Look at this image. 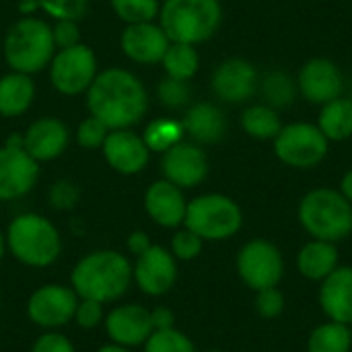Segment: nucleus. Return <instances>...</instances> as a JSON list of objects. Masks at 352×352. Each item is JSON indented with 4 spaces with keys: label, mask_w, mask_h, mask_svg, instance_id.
Here are the masks:
<instances>
[{
    "label": "nucleus",
    "mask_w": 352,
    "mask_h": 352,
    "mask_svg": "<svg viewBox=\"0 0 352 352\" xmlns=\"http://www.w3.org/2000/svg\"><path fill=\"white\" fill-rule=\"evenodd\" d=\"M87 105L91 116L109 130H122L142 120L148 109V97L144 85L132 72L107 68L97 72L87 89Z\"/></svg>",
    "instance_id": "1"
},
{
    "label": "nucleus",
    "mask_w": 352,
    "mask_h": 352,
    "mask_svg": "<svg viewBox=\"0 0 352 352\" xmlns=\"http://www.w3.org/2000/svg\"><path fill=\"white\" fill-rule=\"evenodd\" d=\"M68 285L80 299L118 303L132 289V258L118 250H93L76 260Z\"/></svg>",
    "instance_id": "2"
},
{
    "label": "nucleus",
    "mask_w": 352,
    "mask_h": 352,
    "mask_svg": "<svg viewBox=\"0 0 352 352\" xmlns=\"http://www.w3.org/2000/svg\"><path fill=\"white\" fill-rule=\"evenodd\" d=\"M6 252L25 268L43 270L54 266L64 250L58 227L43 214L23 212L16 214L6 231Z\"/></svg>",
    "instance_id": "3"
},
{
    "label": "nucleus",
    "mask_w": 352,
    "mask_h": 352,
    "mask_svg": "<svg viewBox=\"0 0 352 352\" xmlns=\"http://www.w3.org/2000/svg\"><path fill=\"white\" fill-rule=\"evenodd\" d=\"M297 221L311 239L340 243L352 235V204L336 188H314L299 200Z\"/></svg>",
    "instance_id": "4"
},
{
    "label": "nucleus",
    "mask_w": 352,
    "mask_h": 352,
    "mask_svg": "<svg viewBox=\"0 0 352 352\" xmlns=\"http://www.w3.org/2000/svg\"><path fill=\"white\" fill-rule=\"evenodd\" d=\"M221 23V0H165L159 10V25L175 43H204L219 31Z\"/></svg>",
    "instance_id": "5"
},
{
    "label": "nucleus",
    "mask_w": 352,
    "mask_h": 352,
    "mask_svg": "<svg viewBox=\"0 0 352 352\" xmlns=\"http://www.w3.org/2000/svg\"><path fill=\"white\" fill-rule=\"evenodd\" d=\"M184 227L202 237L204 243L229 241L243 227V210L227 194H200L188 200Z\"/></svg>",
    "instance_id": "6"
},
{
    "label": "nucleus",
    "mask_w": 352,
    "mask_h": 352,
    "mask_svg": "<svg viewBox=\"0 0 352 352\" xmlns=\"http://www.w3.org/2000/svg\"><path fill=\"white\" fill-rule=\"evenodd\" d=\"M56 54L52 27L35 16L19 19L4 37V58L14 72L43 70Z\"/></svg>",
    "instance_id": "7"
},
{
    "label": "nucleus",
    "mask_w": 352,
    "mask_h": 352,
    "mask_svg": "<svg viewBox=\"0 0 352 352\" xmlns=\"http://www.w3.org/2000/svg\"><path fill=\"white\" fill-rule=\"evenodd\" d=\"M285 256L276 243L264 237L245 241L235 256V272L239 280L254 293L278 287L285 278Z\"/></svg>",
    "instance_id": "8"
},
{
    "label": "nucleus",
    "mask_w": 352,
    "mask_h": 352,
    "mask_svg": "<svg viewBox=\"0 0 352 352\" xmlns=\"http://www.w3.org/2000/svg\"><path fill=\"white\" fill-rule=\"evenodd\" d=\"M272 142L276 159L291 169H314L330 151V140L322 134L318 124L309 122L283 126Z\"/></svg>",
    "instance_id": "9"
},
{
    "label": "nucleus",
    "mask_w": 352,
    "mask_h": 352,
    "mask_svg": "<svg viewBox=\"0 0 352 352\" xmlns=\"http://www.w3.org/2000/svg\"><path fill=\"white\" fill-rule=\"evenodd\" d=\"M78 295L70 285L45 283L31 291L25 301V316L31 326L41 332L62 330L72 324L78 305Z\"/></svg>",
    "instance_id": "10"
},
{
    "label": "nucleus",
    "mask_w": 352,
    "mask_h": 352,
    "mask_svg": "<svg viewBox=\"0 0 352 352\" xmlns=\"http://www.w3.org/2000/svg\"><path fill=\"white\" fill-rule=\"evenodd\" d=\"M179 278V262L169 248L153 243L144 254L132 262V285L151 299L169 295Z\"/></svg>",
    "instance_id": "11"
},
{
    "label": "nucleus",
    "mask_w": 352,
    "mask_h": 352,
    "mask_svg": "<svg viewBox=\"0 0 352 352\" xmlns=\"http://www.w3.org/2000/svg\"><path fill=\"white\" fill-rule=\"evenodd\" d=\"M97 76V58L85 43L58 50L50 62L52 85L62 95H78L91 87Z\"/></svg>",
    "instance_id": "12"
},
{
    "label": "nucleus",
    "mask_w": 352,
    "mask_h": 352,
    "mask_svg": "<svg viewBox=\"0 0 352 352\" xmlns=\"http://www.w3.org/2000/svg\"><path fill=\"white\" fill-rule=\"evenodd\" d=\"M103 330L109 342L126 349H142L153 334L151 309L142 303H113L103 320Z\"/></svg>",
    "instance_id": "13"
},
{
    "label": "nucleus",
    "mask_w": 352,
    "mask_h": 352,
    "mask_svg": "<svg viewBox=\"0 0 352 352\" xmlns=\"http://www.w3.org/2000/svg\"><path fill=\"white\" fill-rule=\"evenodd\" d=\"M297 89L309 103L322 107L342 97L344 76L336 62L328 58H311L297 74Z\"/></svg>",
    "instance_id": "14"
},
{
    "label": "nucleus",
    "mask_w": 352,
    "mask_h": 352,
    "mask_svg": "<svg viewBox=\"0 0 352 352\" xmlns=\"http://www.w3.org/2000/svg\"><path fill=\"white\" fill-rule=\"evenodd\" d=\"M161 171L167 182L182 190L198 188L208 175V159L198 144L182 140L163 153Z\"/></svg>",
    "instance_id": "15"
},
{
    "label": "nucleus",
    "mask_w": 352,
    "mask_h": 352,
    "mask_svg": "<svg viewBox=\"0 0 352 352\" xmlns=\"http://www.w3.org/2000/svg\"><path fill=\"white\" fill-rule=\"evenodd\" d=\"M39 177V163L19 146L0 148V202L27 196Z\"/></svg>",
    "instance_id": "16"
},
{
    "label": "nucleus",
    "mask_w": 352,
    "mask_h": 352,
    "mask_svg": "<svg viewBox=\"0 0 352 352\" xmlns=\"http://www.w3.org/2000/svg\"><path fill=\"white\" fill-rule=\"evenodd\" d=\"M260 85L256 66L243 58L221 62L212 74V91L225 103H243L254 97Z\"/></svg>",
    "instance_id": "17"
},
{
    "label": "nucleus",
    "mask_w": 352,
    "mask_h": 352,
    "mask_svg": "<svg viewBox=\"0 0 352 352\" xmlns=\"http://www.w3.org/2000/svg\"><path fill=\"white\" fill-rule=\"evenodd\" d=\"M142 204H144V212L157 227L171 229V231L184 227L188 200L184 196V190L167 182L165 177L153 182L146 188Z\"/></svg>",
    "instance_id": "18"
},
{
    "label": "nucleus",
    "mask_w": 352,
    "mask_h": 352,
    "mask_svg": "<svg viewBox=\"0 0 352 352\" xmlns=\"http://www.w3.org/2000/svg\"><path fill=\"white\" fill-rule=\"evenodd\" d=\"M101 148L107 165L122 175H136L148 165L151 151L144 138L130 132L128 128L109 130Z\"/></svg>",
    "instance_id": "19"
},
{
    "label": "nucleus",
    "mask_w": 352,
    "mask_h": 352,
    "mask_svg": "<svg viewBox=\"0 0 352 352\" xmlns=\"http://www.w3.org/2000/svg\"><path fill=\"white\" fill-rule=\"evenodd\" d=\"M318 303L326 320L352 326V266L340 264L320 283Z\"/></svg>",
    "instance_id": "20"
},
{
    "label": "nucleus",
    "mask_w": 352,
    "mask_h": 352,
    "mask_svg": "<svg viewBox=\"0 0 352 352\" xmlns=\"http://www.w3.org/2000/svg\"><path fill=\"white\" fill-rule=\"evenodd\" d=\"M169 37L165 35L161 25L151 23H136L128 25L126 31L122 33V50L124 54L138 62V64H157L163 60L167 47H169Z\"/></svg>",
    "instance_id": "21"
},
{
    "label": "nucleus",
    "mask_w": 352,
    "mask_h": 352,
    "mask_svg": "<svg viewBox=\"0 0 352 352\" xmlns=\"http://www.w3.org/2000/svg\"><path fill=\"white\" fill-rule=\"evenodd\" d=\"M66 144H68V128L58 118H41L33 122L23 136L25 153L33 157L37 163L60 157Z\"/></svg>",
    "instance_id": "22"
},
{
    "label": "nucleus",
    "mask_w": 352,
    "mask_h": 352,
    "mask_svg": "<svg viewBox=\"0 0 352 352\" xmlns=\"http://www.w3.org/2000/svg\"><path fill=\"white\" fill-rule=\"evenodd\" d=\"M340 266V252L338 243L309 239L303 243L295 256L297 272L309 283H322Z\"/></svg>",
    "instance_id": "23"
},
{
    "label": "nucleus",
    "mask_w": 352,
    "mask_h": 352,
    "mask_svg": "<svg viewBox=\"0 0 352 352\" xmlns=\"http://www.w3.org/2000/svg\"><path fill=\"white\" fill-rule=\"evenodd\" d=\"M182 124H184V132L190 134L200 144H217L223 140L227 132V120L223 111L208 101H200L192 105Z\"/></svg>",
    "instance_id": "24"
},
{
    "label": "nucleus",
    "mask_w": 352,
    "mask_h": 352,
    "mask_svg": "<svg viewBox=\"0 0 352 352\" xmlns=\"http://www.w3.org/2000/svg\"><path fill=\"white\" fill-rule=\"evenodd\" d=\"M35 97V85L29 74L10 72L0 78V116L14 118L25 113Z\"/></svg>",
    "instance_id": "25"
},
{
    "label": "nucleus",
    "mask_w": 352,
    "mask_h": 352,
    "mask_svg": "<svg viewBox=\"0 0 352 352\" xmlns=\"http://www.w3.org/2000/svg\"><path fill=\"white\" fill-rule=\"evenodd\" d=\"M318 128L330 142H342L352 136V101L349 97H338L322 105Z\"/></svg>",
    "instance_id": "26"
},
{
    "label": "nucleus",
    "mask_w": 352,
    "mask_h": 352,
    "mask_svg": "<svg viewBox=\"0 0 352 352\" xmlns=\"http://www.w3.org/2000/svg\"><path fill=\"white\" fill-rule=\"evenodd\" d=\"M307 352H352V328L338 322L318 324L305 342Z\"/></svg>",
    "instance_id": "27"
},
{
    "label": "nucleus",
    "mask_w": 352,
    "mask_h": 352,
    "mask_svg": "<svg viewBox=\"0 0 352 352\" xmlns=\"http://www.w3.org/2000/svg\"><path fill=\"white\" fill-rule=\"evenodd\" d=\"M241 128L256 140H274L283 128V122L276 109L266 103H258L241 113Z\"/></svg>",
    "instance_id": "28"
},
{
    "label": "nucleus",
    "mask_w": 352,
    "mask_h": 352,
    "mask_svg": "<svg viewBox=\"0 0 352 352\" xmlns=\"http://www.w3.org/2000/svg\"><path fill=\"white\" fill-rule=\"evenodd\" d=\"M258 87L264 95V103L270 105L272 109H283V107L293 105V101L299 93L297 80L291 74H287L285 70L266 72Z\"/></svg>",
    "instance_id": "29"
},
{
    "label": "nucleus",
    "mask_w": 352,
    "mask_h": 352,
    "mask_svg": "<svg viewBox=\"0 0 352 352\" xmlns=\"http://www.w3.org/2000/svg\"><path fill=\"white\" fill-rule=\"evenodd\" d=\"M167 76L177 78V80H190L198 72L200 66V56L196 52V45L190 43H175L171 41L163 60H161Z\"/></svg>",
    "instance_id": "30"
},
{
    "label": "nucleus",
    "mask_w": 352,
    "mask_h": 352,
    "mask_svg": "<svg viewBox=\"0 0 352 352\" xmlns=\"http://www.w3.org/2000/svg\"><path fill=\"white\" fill-rule=\"evenodd\" d=\"M182 136H184V124L163 118V120H155L148 124V128L144 132V142H146L148 151L165 153L173 144L182 142Z\"/></svg>",
    "instance_id": "31"
},
{
    "label": "nucleus",
    "mask_w": 352,
    "mask_h": 352,
    "mask_svg": "<svg viewBox=\"0 0 352 352\" xmlns=\"http://www.w3.org/2000/svg\"><path fill=\"white\" fill-rule=\"evenodd\" d=\"M142 352H198V349L186 332L171 328L153 332L142 344Z\"/></svg>",
    "instance_id": "32"
},
{
    "label": "nucleus",
    "mask_w": 352,
    "mask_h": 352,
    "mask_svg": "<svg viewBox=\"0 0 352 352\" xmlns=\"http://www.w3.org/2000/svg\"><path fill=\"white\" fill-rule=\"evenodd\" d=\"M111 8L128 25L151 23L161 10L159 0H111Z\"/></svg>",
    "instance_id": "33"
},
{
    "label": "nucleus",
    "mask_w": 352,
    "mask_h": 352,
    "mask_svg": "<svg viewBox=\"0 0 352 352\" xmlns=\"http://www.w3.org/2000/svg\"><path fill=\"white\" fill-rule=\"evenodd\" d=\"M169 252L173 254V258L182 264L186 262H194L202 256L204 252V239L198 237L194 231H190L188 227H179L173 231L171 241H169Z\"/></svg>",
    "instance_id": "34"
},
{
    "label": "nucleus",
    "mask_w": 352,
    "mask_h": 352,
    "mask_svg": "<svg viewBox=\"0 0 352 352\" xmlns=\"http://www.w3.org/2000/svg\"><path fill=\"white\" fill-rule=\"evenodd\" d=\"M287 307V299L285 293L278 287H270V289H262L256 293L254 299V309L262 320H276L285 314Z\"/></svg>",
    "instance_id": "35"
},
{
    "label": "nucleus",
    "mask_w": 352,
    "mask_h": 352,
    "mask_svg": "<svg viewBox=\"0 0 352 352\" xmlns=\"http://www.w3.org/2000/svg\"><path fill=\"white\" fill-rule=\"evenodd\" d=\"M105 305L93 299H78L76 311H74V320L72 324L80 330H97L103 328V320H105Z\"/></svg>",
    "instance_id": "36"
},
{
    "label": "nucleus",
    "mask_w": 352,
    "mask_h": 352,
    "mask_svg": "<svg viewBox=\"0 0 352 352\" xmlns=\"http://www.w3.org/2000/svg\"><path fill=\"white\" fill-rule=\"evenodd\" d=\"M39 8H43L56 21H80L87 12L89 0H37Z\"/></svg>",
    "instance_id": "37"
},
{
    "label": "nucleus",
    "mask_w": 352,
    "mask_h": 352,
    "mask_svg": "<svg viewBox=\"0 0 352 352\" xmlns=\"http://www.w3.org/2000/svg\"><path fill=\"white\" fill-rule=\"evenodd\" d=\"M157 93H159L161 103L169 109H177V107L186 105L190 101V95H192L188 80H177L171 76H167L159 82Z\"/></svg>",
    "instance_id": "38"
},
{
    "label": "nucleus",
    "mask_w": 352,
    "mask_h": 352,
    "mask_svg": "<svg viewBox=\"0 0 352 352\" xmlns=\"http://www.w3.org/2000/svg\"><path fill=\"white\" fill-rule=\"evenodd\" d=\"M107 134H109V128L95 116H89L87 120L80 122V126L76 130V142L87 151H95V148L103 146Z\"/></svg>",
    "instance_id": "39"
},
{
    "label": "nucleus",
    "mask_w": 352,
    "mask_h": 352,
    "mask_svg": "<svg viewBox=\"0 0 352 352\" xmlns=\"http://www.w3.org/2000/svg\"><path fill=\"white\" fill-rule=\"evenodd\" d=\"M78 196H80V192H78V188L70 179H58L50 188V192H47V200H50V204L56 210H70V208H74L76 202H78Z\"/></svg>",
    "instance_id": "40"
},
{
    "label": "nucleus",
    "mask_w": 352,
    "mask_h": 352,
    "mask_svg": "<svg viewBox=\"0 0 352 352\" xmlns=\"http://www.w3.org/2000/svg\"><path fill=\"white\" fill-rule=\"evenodd\" d=\"M29 352H76V346L60 330H50V332H41L33 340Z\"/></svg>",
    "instance_id": "41"
},
{
    "label": "nucleus",
    "mask_w": 352,
    "mask_h": 352,
    "mask_svg": "<svg viewBox=\"0 0 352 352\" xmlns=\"http://www.w3.org/2000/svg\"><path fill=\"white\" fill-rule=\"evenodd\" d=\"M52 37H54V45L60 50L80 43L78 21H56V25L52 27Z\"/></svg>",
    "instance_id": "42"
},
{
    "label": "nucleus",
    "mask_w": 352,
    "mask_h": 352,
    "mask_svg": "<svg viewBox=\"0 0 352 352\" xmlns=\"http://www.w3.org/2000/svg\"><path fill=\"white\" fill-rule=\"evenodd\" d=\"M177 318H175V311L167 305H157V307H151V324H153V332L157 330H171V328H177L175 326Z\"/></svg>",
    "instance_id": "43"
},
{
    "label": "nucleus",
    "mask_w": 352,
    "mask_h": 352,
    "mask_svg": "<svg viewBox=\"0 0 352 352\" xmlns=\"http://www.w3.org/2000/svg\"><path fill=\"white\" fill-rule=\"evenodd\" d=\"M151 245H153V241H151L148 233H144V231H132V233L126 237V254H128L130 258H138V256L144 254Z\"/></svg>",
    "instance_id": "44"
},
{
    "label": "nucleus",
    "mask_w": 352,
    "mask_h": 352,
    "mask_svg": "<svg viewBox=\"0 0 352 352\" xmlns=\"http://www.w3.org/2000/svg\"><path fill=\"white\" fill-rule=\"evenodd\" d=\"M340 194L352 204V169H349L340 179Z\"/></svg>",
    "instance_id": "45"
},
{
    "label": "nucleus",
    "mask_w": 352,
    "mask_h": 352,
    "mask_svg": "<svg viewBox=\"0 0 352 352\" xmlns=\"http://www.w3.org/2000/svg\"><path fill=\"white\" fill-rule=\"evenodd\" d=\"M35 8H39V2H37V0H23V2L19 4V10H21L25 16H29Z\"/></svg>",
    "instance_id": "46"
},
{
    "label": "nucleus",
    "mask_w": 352,
    "mask_h": 352,
    "mask_svg": "<svg viewBox=\"0 0 352 352\" xmlns=\"http://www.w3.org/2000/svg\"><path fill=\"white\" fill-rule=\"evenodd\" d=\"M95 352H132V349H126V346H120V344H113V342H107L103 346H99Z\"/></svg>",
    "instance_id": "47"
},
{
    "label": "nucleus",
    "mask_w": 352,
    "mask_h": 352,
    "mask_svg": "<svg viewBox=\"0 0 352 352\" xmlns=\"http://www.w3.org/2000/svg\"><path fill=\"white\" fill-rule=\"evenodd\" d=\"M6 254H8V252H6V237H4V231L0 229V262L4 260Z\"/></svg>",
    "instance_id": "48"
},
{
    "label": "nucleus",
    "mask_w": 352,
    "mask_h": 352,
    "mask_svg": "<svg viewBox=\"0 0 352 352\" xmlns=\"http://www.w3.org/2000/svg\"><path fill=\"white\" fill-rule=\"evenodd\" d=\"M204 352H227V351H221V349H210V351H204Z\"/></svg>",
    "instance_id": "49"
},
{
    "label": "nucleus",
    "mask_w": 352,
    "mask_h": 352,
    "mask_svg": "<svg viewBox=\"0 0 352 352\" xmlns=\"http://www.w3.org/2000/svg\"><path fill=\"white\" fill-rule=\"evenodd\" d=\"M349 99H351V101H352V89H351V97H349Z\"/></svg>",
    "instance_id": "50"
},
{
    "label": "nucleus",
    "mask_w": 352,
    "mask_h": 352,
    "mask_svg": "<svg viewBox=\"0 0 352 352\" xmlns=\"http://www.w3.org/2000/svg\"><path fill=\"white\" fill-rule=\"evenodd\" d=\"M351 328H352V326H351Z\"/></svg>",
    "instance_id": "51"
}]
</instances>
